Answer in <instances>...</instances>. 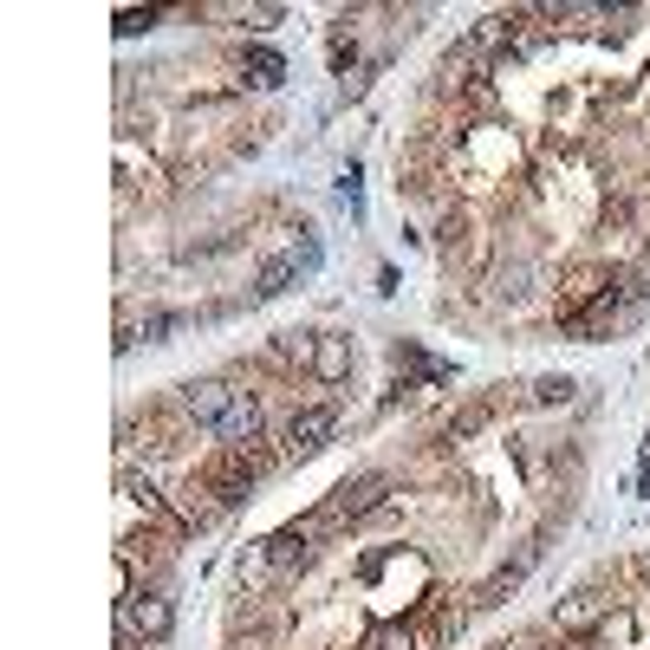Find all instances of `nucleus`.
Masks as SVG:
<instances>
[{
    "label": "nucleus",
    "mask_w": 650,
    "mask_h": 650,
    "mask_svg": "<svg viewBox=\"0 0 650 650\" xmlns=\"http://www.w3.org/2000/svg\"><path fill=\"white\" fill-rule=\"evenodd\" d=\"M254 482H260V455L254 450H221L208 462V495H215V507H241L254 495Z\"/></svg>",
    "instance_id": "obj_1"
},
{
    "label": "nucleus",
    "mask_w": 650,
    "mask_h": 650,
    "mask_svg": "<svg viewBox=\"0 0 650 650\" xmlns=\"http://www.w3.org/2000/svg\"><path fill=\"white\" fill-rule=\"evenodd\" d=\"M534 398H540V403H572V378H540V384H534Z\"/></svg>",
    "instance_id": "obj_14"
},
{
    "label": "nucleus",
    "mask_w": 650,
    "mask_h": 650,
    "mask_svg": "<svg viewBox=\"0 0 650 650\" xmlns=\"http://www.w3.org/2000/svg\"><path fill=\"white\" fill-rule=\"evenodd\" d=\"M527 566H534V547H520V559H514V566H501L495 579L475 592V605H501L507 592H514V586H520V572H527Z\"/></svg>",
    "instance_id": "obj_10"
},
{
    "label": "nucleus",
    "mask_w": 650,
    "mask_h": 650,
    "mask_svg": "<svg viewBox=\"0 0 650 650\" xmlns=\"http://www.w3.org/2000/svg\"><path fill=\"white\" fill-rule=\"evenodd\" d=\"M312 371H319L326 384H345V371H351V339H332V332H326V339L312 345Z\"/></svg>",
    "instance_id": "obj_8"
},
{
    "label": "nucleus",
    "mask_w": 650,
    "mask_h": 650,
    "mask_svg": "<svg viewBox=\"0 0 650 650\" xmlns=\"http://www.w3.org/2000/svg\"><path fill=\"white\" fill-rule=\"evenodd\" d=\"M306 559H312V547H306L300 527L280 534V540H267V566H274V572H293V566H306Z\"/></svg>",
    "instance_id": "obj_12"
},
{
    "label": "nucleus",
    "mask_w": 650,
    "mask_h": 650,
    "mask_svg": "<svg viewBox=\"0 0 650 650\" xmlns=\"http://www.w3.org/2000/svg\"><path fill=\"white\" fill-rule=\"evenodd\" d=\"M644 495H650V462H644Z\"/></svg>",
    "instance_id": "obj_16"
},
{
    "label": "nucleus",
    "mask_w": 650,
    "mask_h": 650,
    "mask_svg": "<svg viewBox=\"0 0 650 650\" xmlns=\"http://www.w3.org/2000/svg\"><path fill=\"white\" fill-rule=\"evenodd\" d=\"M241 79H248L254 92H274V85L287 79V59H280V52H267V47H248V52H241Z\"/></svg>",
    "instance_id": "obj_7"
},
{
    "label": "nucleus",
    "mask_w": 650,
    "mask_h": 650,
    "mask_svg": "<svg viewBox=\"0 0 650 650\" xmlns=\"http://www.w3.org/2000/svg\"><path fill=\"white\" fill-rule=\"evenodd\" d=\"M144 27H156L151 7H144V13H137V7H124V13H117V33H124V40H131V33H144Z\"/></svg>",
    "instance_id": "obj_15"
},
{
    "label": "nucleus",
    "mask_w": 650,
    "mask_h": 650,
    "mask_svg": "<svg viewBox=\"0 0 650 650\" xmlns=\"http://www.w3.org/2000/svg\"><path fill=\"white\" fill-rule=\"evenodd\" d=\"M332 430H339V410H332V403H306V410L287 416L280 443H287V455H312V450H326V443H332Z\"/></svg>",
    "instance_id": "obj_2"
},
{
    "label": "nucleus",
    "mask_w": 650,
    "mask_h": 650,
    "mask_svg": "<svg viewBox=\"0 0 650 650\" xmlns=\"http://www.w3.org/2000/svg\"><path fill=\"white\" fill-rule=\"evenodd\" d=\"M644 462H650V436H644Z\"/></svg>",
    "instance_id": "obj_17"
},
{
    "label": "nucleus",
    "mask_w": 650,
    "mask_h": 650,
    "mask_svg": "<svg viewBox=\"0 0 650 650\" xmlns=\"http://www.w3.org/2000/svg\"><path fill=\"white\" fill-rule=\"evenodd\" d=\"M534 293V267L527 260H501L495 267V300H527Z\"/></svg>",
    "instance_id": "obj_11"
},
{
    "label": "nucleus",
    "mask_w": 650,
    "mask_h": 650,
    "mask_svg": "<svg viewBox=\"0 0 650 650\" xmlns=\"http://www.w3.org/2000/svg\"><path fill=\"white\" fill-rule=\"evenodd\" d=\"M384 488H391L384 475H358V482H345V488H339V501L326 507V520H351V514H371V507L384 501Z\"/></svg>",
    "instance_id": "obj_6"
},
{
    "label": "nucleus",
    "mask_w": 650,
    "mask_h": 650,
    "mask_svg": "<svg viewBox=\"0 0 650 650\" xmlns=\"http://www.w3.org/2000/svg\"><path fill=\"white\" fill-rule=\"evenodd\" d=\"M293 280H306V274L293 267V254H280V260H267V267H260V280H254V300H280Z\"/></svg>",
    "instance_id": "obj_9"
},
{
    "label": "nucleus",
    "mask_w": 650,
    "mask_h": 650,
    "mask_svg": "<svg viewBox=\"0 0 650 650\" xmlns=\"http://www.w3.org/2000/svg\"><path fill=\"white\" fill-rule=\"evenodd\" d=\"M221 450H254L260 443V398H248V391H235V403H228V416H221Z\"/></svg>",
    "instance_id": "obj_4"
},
{
    "label": "nucleus",
    "mask_w": 650,
    "mask_h": 650,
    "mask_svg": "<svg viewBox=\"0 0 650 650\" xmlns=\"http://www.w3.org/2000/svg\"><path fill=\"white\" fill-rule=\"evenodd\" d=\"M169 332H183V312H151V319H144V332H137V339H144V345H163V339H169Z\"/></svg>",
    "instance_id": "obj_13"
},
{
    "label": "nucleus",
    "mask_w": 650,
    "mask_h": 650,
    "mask_svg": "<svg viewBox=\"0 0 650 650\" xmlns=\"http://www.w3.org/2000/svg\"><path fill=\"white\" fill-rule=\"evenodd\" d=\"M228 403H235V391H228V384H215V378H202V384L183 391V410H189V423H202V430H221Z\"/></svg>",
    "instance_id": "obj_5"
},
{
    "label": "nucleus",
    "mask_w": 650,
    "mask_h": 650,
    "mask_svg": "<svg viewBox=\"0 0 650 650\" xmlns=\"http://www.w3.org/2000/svg\"><path fill=\"white\" fill-rule=\"evenodd\" d=\"M124 631L144 638V644H163L176 631V605L163 599V592H131L124 599Z\"/></svg>",
    "instance_id": "obj_3"
}]
</instances>
